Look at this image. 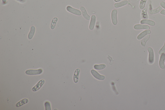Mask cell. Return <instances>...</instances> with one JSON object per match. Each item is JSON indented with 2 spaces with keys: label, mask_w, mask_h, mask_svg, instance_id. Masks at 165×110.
I'll return each mask as SVG.
<instances>
[{
  "label": "cell",
  "mask_w": 165,
  "mask_h": 110,
  "mask_svg": "<svg viewBox=\"0 0 165 110\" xmlns=\"http://www.w3.org/2000/svg\"><path fill=\"white\" fill-rule=\"evenodd\" d=\"M43 71L41 69L37 70H29L26 71L25 73L29 75H36L40 74L42 73Z\"/></svg>",
  "instance_id": "6da1fadb"
},
{
  "label": "cell",
  "mask_w": 165,
  "mask_h": 110,
  "mask_svg": "<svg viewBox=\"0 0 165 110\" xmlns=\"http://www.w3.org/2000/svg\"><path fill=\"white\" fill-rule=\"evenodd\" d=\"M147 50L149 53V57H148V62L150 64H153L154 63L155 60V56L154 50L153 48L151 47H148Z\"/></svg>",
  "instance_id": "7a4b0ae2"
},
{
  "label": "cell",
  "mask_w": 165,
  "mask_h": 110,
  "mask_svg": "<svg viewBox=\"0 0 165 110\" xmlns=\"http://www.w3.org/2000/svg\"><path fill=\"white\" fill-rule=\"evenodd\" d=\"M66 9L69 12H70L73 14L75 15L80 16L82 14V12L80 10L70 6H67Z\"/></svg>",
  "instance_id": "3957f363"
},
{
  "label": "cell",
  "mask_w": 165,
  "mask_h": 110,
  "mask_svg": "<svg viewBox=\"0 0 165 110\" xmlns=\"http://www.w3.org/2000/svg\"><path fill=\"white\" fill-rule=\"evenodd\" d=\"M117 10L116 9H113L111 12V19L112 24L116 25L117 24Z\"/></svg>",
  "instance_id": "277c9868"
},
{
  "label": "cell",
  "mask_w": 165,
  "mask_h": 110,
  "mask_svg": "<svg viewBox=\"0 0 165 110\" xmlns=\"http://www.w3.org/2000/svg\"><path fill=\"white\" fill-rule=\"evenodd\" d=\"M91 73L95 78L99 80H103L105 79V76L99 74L97 71L95 70H92L91 71Z\"/></svg>",
  "instance_id": "5b68a950"
},
{
  "label": "cell",
  "mask_w": 165,
  "mask_h": 110,
  "mask_svg": "<svg viewBox=\"0 0 165 110\" xmlns=\"http://www.w3.org/2000/svg\"><path fill=\"white\" fill-rule=\"evenodd\" d=\"M45 83V81L44 79H41L38 82L37 84L32 88V90L34 92H36L39 90Z\"/></svg>",
  "instance_id": "8992f818"
},
{
  "label": "cell",
  "mask_w": 165,
  "mask_h": 110,
  "mask_svg": "<svg viewBox=\"0 0 165 110\" xmlns=\"http://www.w3.org/2000/svg\"><path fill=\"white\" fill-rule=\"evenodd\" d=\"M134 28L135 30H148L150 29L148 25L144 24H136L134 26Z\"/></svg>",
  "instance_id": "52a82bcc"
},
{
  "label": "cell",
  "mask_w": 165,
  "mask_h": 110,
  "mask_svg": "<svg viewBox=\"0 0 165 110\" xmlns=\"http://www.w3.org/2000/svg\"><path fill=\"white\" fill-rule=\"evenodd\" d=\"M80 10L81 11L83 17L86 20H90V18H91V17L87 13L85 8L83 6L81 7H80Z\"/></svg>",
  "instance_id": "ba28073f"
},
{
  "label": "cell",
  "mask_w": 165,
  "mask_h": 110,
  "mask_svg": "<svg viewBox=\"0 0 165 110\" xmlns=\"http://www.w3.org/2000/svg\"><path fill=\"white\" fill-rule=\"evenodd\" d=\"M151 33V31L150 30H145V31H143V32L141 33L138 36L137 39L138 40L141 39L144 37H145V36L148 35L150 34Z\"/></svg>",
  "instance_id": "9c48e42d"
},
{
  "label": "cell",
  "mask_w": 165,
  "mask_h": 110,
  "mask_svg": "<svg viewBox=\"0 0 165 110\" xmlns=\"http://www.w3.org/2000/svg\"><path fill=\"white\" fill-rule=\"evenodd\" d=\"M165 53L161 55L159 62L160 68L162 69H165Z\"/></svg>",
  "instance_id": "30bf717a"
},
{
  "label": "cell",
  "mask_w": 165,
  "mask_h": 110,
  "mask_svg": "<svg viewBox=\"0 0 165 110\" xmlns=\"http://www.w3.org/2000/svg\"><path fill=\"white\" fill-rule=\"evenodd\" d=\"M140 23L142 24H147L152 26H155L156 25V23L154 21L149 19H142Z\"/></svg>",
  "instance_id": "8fae6325"
},
{
  "label": "cell",
  "mask_w": 165,
  "mask_h": 110,
  "mask_svg": "<svg viewBox=\"0 0 165 110\" xmlns=\"http://www.w3.org/2000/svg\"><path fill=\"white\" fill-rule=\"evenodd\" d=\"M96 21V16L95 15H92L89 26V29L90 30H93L94 29Z\"/></svg>",
  "instance_id": "7c38bea8"
},
{
  "label": "cell",
  "mask_w": 165,
  "mask_h": 110,
  "mask_svg": "<svg viewBox=\"0 0 165 110\" xmlns=\"http://www.w3.org/2000/svg\"><path fill=\"white\" fill-rule=\"evenodd\" d=\"M80 70L79 69H76L74 72L73 76L74 81L75 83H77L79 80V76Z\"/></svg>",
  "instance_id": "4fadbf2b"
},
{
  "label": "cell",
  "mask_w": 165,
  "mask_h": 110,
  "mask_svg": "<svg viewBox=\"0 0 165 110\" xmlns=\"http://www.w3.org/2000/svg\"><path fill=\"white\" fill-rule=\"evenodd\" d=\"M128 1L127 0L122 1L116 3L114 4V7L116 8L121 7L127 5L128 4Z\"/></svg>",
  "instance_id": "5bb4252c"
},
{
  "label": "cell",
  "mask_w": 165,
  "mask_h": 110,
  "mask_svg": "<svg viewBox=\"0 0 165 110\" xmlns=\"http://www.w3.org/2000/svg\"><path fill=\"white\" fill-rule=\"evenodd\" d=\"M35 31L36 28L35 26H32L31 27L28 36V38L29 39H32L35 34Z\"/></svg>",
  "instance_id": "9a60e30c"
},
{
  "label": "cell",
  "mask_w": 165,
  "mask_h": 110,
  "mask_svg": "<svg viewBox=\"0 0 165 110\" xmlns=\"http://www.w3.org/2000/svg\"><path fill=\"white\" fill-rule=\"evenodd\" d=\"M29 102V100L28 99H22V100L16 103V104H15V106L17 107H19L22 106L23 105Z\"/></svg>",
  "instance_id": "2e32d148"
},
{
  "label": "cell",
  "mask_w": 165,
  "mask_h": 110,
  "mask_svg": "<svg viewBox=\"0 0 165 110\" xmlns=\"http://www.w3.org/2000/svg\"><path fill=\"white\" fill-rule=\"evenodd\" d=\"M162 10V8L161 6H159L157 8L150 10L149 11V13L151 15L157 14L160 12Z\"/></svg>",
  "instance_id": "e0dca14e"
},
{
  "label": "cell",
  "mask_w": 165,
  "mask_h": 110,
  "mask_svg": "<svg viewBox=\"0 0 165 110\" xmlns=\"http://www.w3.org/2000/svg\"><path fill=\"white\" fill-rule=\"evenodd\" d=\"M58 20V18L57 17H54L52 19L50 25V28L51 30H54L55 29Z\"/></svg>",
  "instance_id": "ac0fdd59"
},
{
  "label": "cell",
  "mask_w": 165,
  "mask_h": 110,
  "mask_svg": "<svg viewBox=\"0 0 165 110\" xmlns=\"http://www.w3.org/2000/svg\"><path fill=\"white\" fill-rule=\"evenodd\" d=\"M150 38V35H148L145 36V37L143 38L142 39L141 41V44L143 47H145L146 46V42L149 40Z\"/></svg>",
  "instance_id": "d6986e66"
},
{
  "label": "cell",
  "mask_w": 165,
  "mask_h": 110,
  "mask_svg": "<svg viewBox=\"0 0 165 110\" xmlns=\"http://www.w3.org/2000/svg\"><path fill=\"white\" fill-rule=\"evenodd\" d=\"M94 67L95 70H101L105 68L106 66L104 64H102L100 65H94Z\"/></svg>",
  "instance_id": "ffe728a7"
},
{
  "label": "cell",
  "mask_w": 165,
  "mask_h": 110,
  "mask_svg": "<svg viewBox=\"0 0 165 110\" xmlns=\"http://www.w3.org/2000/svg\"><path fill=\"white\" fill-rule=\"evenodd\" d=\"M147 0H141L140 3L139 7L141 9H143L145 7Z\"/></svg>",
  "instance_id": "44dd1931"
},
{
  "label": "cell",
  "mask_w": 165,
  "mask_h": 110,
  "mask_svg": "<svg viewBox=\"0 0 165 110\" xmlns=\"http://www.w3.org/2000/svg\"><path fill=\"white\" fill-rule=\"evenodd\" d=\"M147 9L146 8L143 9L142 12V16L144 18H148V15L147 13Z\"/></svg>",
  "instance_id": "7402d4cb"
},
{
  "label": "cell",
  "mask_w": 165,
  "mask_h": 110,
  "mask_svg": "<svg viewBox=\"0 0 165 110\" xmlns=\"http://www.w3.org/2000/svg\"><path fill=\"white\" fill-rule=\"evenodd\" d=\"M45 110H51V107L50 103L47 101L45 103Z\"/></svg>",
  "instance_id": "603a6c76"
},
{
  "label": "cell",
  "mask_w": 165,
  "mask_h": 110,
  "mask_svg": "<svg viewBox=\"0 0 165 110\" xmlns=\"http://www.w3.org/2000/svg\"><path fill=\"white\" fill-rule=\"evenodd\" d=\"M165 53V41L164 44L162 47L160 49V50L159 51V54L160 55H161L162 54Z\"/></svg>",
  "instance_id": "cb8c5ba5"
},
{
  "label": "cell",
  "mask_w": 165,
  "mask_h": 110,
  "mask_svg": "<svg viewBox=\"0 0 165 110\" xmlns=\"http://www.w3.org/2000/svg\"><path fill=\"white\" fill-rule=\"evenodd\" d=\"M160 5L162 8L165 9V2L164 1H162L160 3Z\"/></svg>",
  "instance_id": "d4e9b609"
},
{
  "label": "cell",
  "mask_w": 165,
  "mask_h": 110,
  "mask_svg": "<svg viewBox=\"0 0 165 110\" xmlns=\"http://www.w3.org/2000/svg\"><path fill=\"white\" fill-rule=\"evenodd\" d=\"M160 14H161L163 15H165V10H162L161 11Z\"/></svg>",
  "instance_id": "484cf974"
},
{
  "label": "cell",
  "mask_w": 165,
  "mask_h": 110,
  "mask_svg": "<svg viewBox=\"0 0 165 110\" xmlns=\"http://www.w3.org/2000/svg\"><path fill=\"white\" fill-rule=\"evenodd\" d=\"M16 0L22 3H25L26 1V0Z\"/></svg>",
  "instance_id": "4316f807"
},
{
  "label": "cell",
  "mask_w": 165,
  "mask_h": 110,
  "mask_svg": "<svg viewBox=\"0 0 165 110\" xmlns=\"http://www.w3.org/2000/svg\"><path fill=\"white\" fill-rule=\"evenodd\" d=\"M124 0H114V1L115 2H118Z\"/></svg>",
  "instance_id": "83f0119b"
},
{
  "label": "cell",
  "mask_w": 165,
  "mask_h": 110,
  "mask_svg": "<svg viewBox=\"0 0 165 110\" xmlns=\"http://www.w3.org/2000/svg\"><path fill=\"white\" fill-rule=\"evenodd\" d=\"M7 1V0H2V1L3 3L4 4Z\"/></svg>",
  "instance_id": "f1b7e54d"
}]
</instances>
